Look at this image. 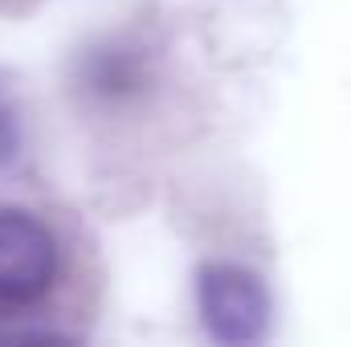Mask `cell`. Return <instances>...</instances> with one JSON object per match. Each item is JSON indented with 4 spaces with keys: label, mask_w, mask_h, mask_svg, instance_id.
<instances>
[{
    "label": "cell",
    "mask_w": 351,
    "mask_h": 347,
    "mask_svg": "<svg viewBox=\"0 0 351 347\" xmlns=\"http://www.w3.org/2000/svg\"><path fill=\"white\" fill-rule=\"evenodd\" d=\"M196 311L217 344H262L269 331V290L237 261H204L196 270Z\"/></svg>",
    "instance_id": "6da1fadb"
},
{
    "label": "cell",
    "mask_w": 351,
    "mask_h": 347,
    "mask_svg": "<svg viewBox=\"0 0 351 347\" xmlns=\"http://www.w3.org/2000/svg\"><path fill=\"white\" fill-rule=\"evenodd\" d=\"M156 86V49L135 33H114L74 58V94L98 110H123Z\"/></svg>",
    "instance_id": "7a4b0ae2"
},
{
    "label": "cell",
    "mask_w": 351,
    "mask_h": 347,
    "mask_svg": "<svg viewBox=\"0 0 351 347\" xmlns=\"http://www.w3.org/2000/svg\"><path fill=\"white\" fill-rule=\"evenodd\" d=\"M58 282V241L41 217L0 204V307H33Z\"/></svg>",
    "instance_id": "3957f363"
},
{
    "label": "cell",
    "mask_w": 351,
    "mask_h": 347,
    "mask_svg": "<svg viewBox=\"0 0 351 347\" xmlns=\"http://www.w3.org/2000/svg\"><path fill=\"white\" fill-rule=\"evenodd\" d=\"M21 152V123H16V110L8 106V98L0 94V168H8Z\"/></svg>",
    "instance_id": "277c9868"
}]
</instances>
